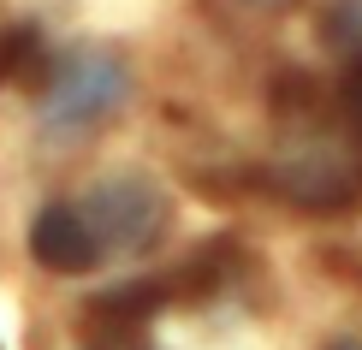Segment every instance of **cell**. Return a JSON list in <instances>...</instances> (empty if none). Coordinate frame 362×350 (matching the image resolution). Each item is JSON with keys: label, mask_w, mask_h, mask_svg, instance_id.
I'll use <instances>...</instances> for the list:
<instances>
[{"label": "cell", "mask_w": 362, "mask_h": 350, "mask_svg": "<svg viewBox=\"0 0 362 350\" xmlns=\"http://www.w3.org/2000/svg\"><path fill=\"white\" fill-rule=\"evenodd\" d=\"M0 71L6 78H18V83H30V78H48V66H42V36L36 30H12L6 36V48H0Z\"/></svg>", "instance_id": "5b68a950"}, {"label": "cell", "mask_w": 362, "mask_h": 350, "mask_svg": "<svg viewBox=\"0 0 362 350\" xmlns=\"http://www.w3.org/2000/svg\"><path fill=\"white\" fill-rule=\"evenodd\" d=\"M339 101H344V119H351V131L362 136V59L351 71H344V89H339Z\"/></svg>", "instance_id": "52a82bcc"}, {"label": "cell", "mask_w": 362, "mask_h": 350, "mask_svg": "<svg viewBox=\"0 0 362 350\" xmlns=\"http://www.w3.org/2000/svg\"><path fill=\"white\" fill-rule=\"evenodd\" d=\"M327 36L333 42H362V0H327Z\"/></svg>", "instance_id": "8992f818"}, {"label": "cell", "mask_w": 362, "mask_h": 350, "mask_svg": "<svg viewBox=\"0 0 362 350\" xmlns=\"http://www.w3.org/2000/svg\"><path fill=\"white\" fill-rule=\"evenodd\" d=\"M89 350H143V344H131L125 332H107V339H95V344H89Z\"/></svg>", "instance_id": "ba28073f"}, {"label": "cell", "mask_w": 362, "mask_h": 350, "mask_svg": "<svg viewBox=\"0 0 362 350\" xmlns=\"http://www.w3.org/2000/svg\"><path fill=\"white\" fill-rule=\"evenodd\" d=\"M244 6H255V12H285V6H297V0H244Z\"/></svg>", "instance_id": "9c48e42d"}, {"label": "cell", "mask_w": 362, "mask_h": 350, "mask_svg": "<svg viewBox=\"0 0 362 350\" xmlns=\"http://www.w3.org/2000/svg\"><path fill=\"white\" fill-rule=\"evenodd\" d=\"M89 238H95L101 255H143L148 243H155L160 232H167V190L155 185V178L143 173H125V178H107V185L89 190V202L78 208Z\"/></svg>", "instance_id": "7a4b0ae2"}, {"label": "cell", "mask_w": 362, "mask_h": 350, "mask_svg": "<svg viewBox=\"0 0 362 350\" xmlns=\"http://www.w3.org/2000/svg\"><path fill=\"white\" fill-rule=\"evenodd\" d=\"M30 250H36V262L48 273H83V267L101 262L95 238H89V226H83V214L71 202H48L36 214V226H30Z\"/></svg>", "instance_id": "277c9868"}, {"label": "cell", "mask_w": 362, "mask_h": 350, "mask_svg": "<svg viewBox=\"0 0 362 350\" xmlns=\"http://www.w3.org/2000/svg\"><path fill=\"white\" fill-rule=\"evenodd\" d=\"M131 95V71L125 59H113L107 48H78L66 59H54L42 78V125L54 136H78L95 131L101 119H113Z\"/></svg>", "instance_id": "6da1fadb"}, {"label": "cell", "mask_w": 362, "mask_h": 350, "mask_svg": "<svg viewBox=\"0 0 362 350\" xmlns=\"http://www.w3.org/2000/svg\"><path fill=\"white\" fill-rule=\"evenodd\" d=\"M333 350H362V344H351V339H344V344H333Z\"/></svg>", "instance_id": "30bf717a"}, {"label": "cell", "mask_w": 362, "mask_h": 350, "mask_svg": "<svg viewBox=\"0 0 362 350\" xmlns=\"http://www.w3.org/2000/svg\"><path fill=\"white\" fill-rule=\"evenodd\" d=\"M267 185H274L285 202L297 208H315V214H339L362 196V166L351 148L327 143V136H303L291 143L285 155L267 166Z\"/></svg>", "instance_id": "3957f363"}]
</instances>
